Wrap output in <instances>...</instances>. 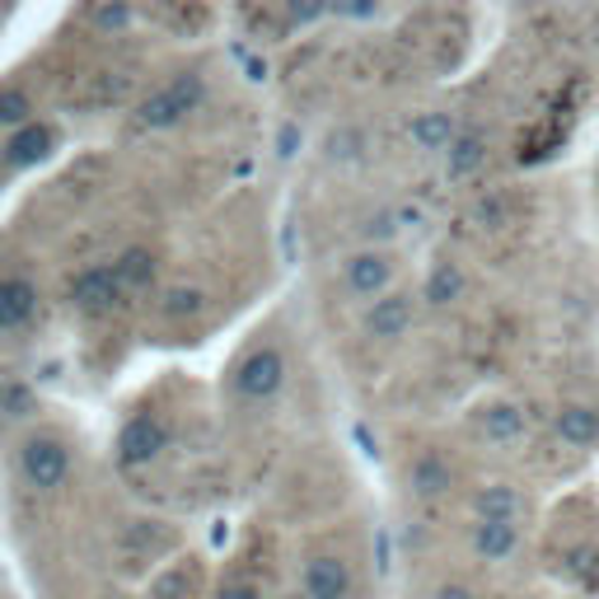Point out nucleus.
<instances>
[{"label":"nucleus","mask_w":599,"mask_h":599,"mask_svg":"<svg viewBox=\"0 0 599 599\" xmlns=\"http://www.w3.org/2000/svg\"><path fill=\"white\" fill-rule=\"evenodd\" d=\"M483 159H487V141L477 132H464L450 146V178H473L477 169H483Z\"/></svg>","instance_id":"obj_17"},{"label":"nucleus","mask_w":599,"mask_h":599,"mask_svg":"<svg viewBox=\"0 0 599 599\" xmlns=\"http://www.w3.org/2000/svg\"><path fill=\"white\" fill-rule=\"evenodd\" d=\"M483 435L492 445H511V441H521L525 435V412L515 408V403H492L483 412Z\"/></svg>","instance_id":"obj_14"},{"label":"nucleus","mask_w":599,"mask_h":599,"mask_svg":"<svg viewBox=\"0 0 599 599\" xmlns=\"http://www.w3.org/2000/svg\"><path fill=\"white\" fill-rule=\"evenodd\" d=\"M408 477H412V492H417V496H441V492H450V464H445L441 454H431V450L417 459Z\"/></svg>","instance_id":"obj_16"},{"label":"nucleus","mask_w":599,"mask_h":599,"mask_svg":"<svg viewBox=\"0 0 599 599\" xmlns=\"http://www.w3.org/2000/svg\"><path fill=\"white\" fill-rule=\"evenodd\" d=\"M150 272H155L150 249H127L123 258H117V276H123V286H127V291L146 286V282H150Z\"/></svg>","instance_id":"obj_21"},{"label":"nucleus","mask_w":599,"mask_h":599,"mask_svg":"<svg viewBox=\"0 0 599 599\" xmlns=\"http://www.w3.org/2000/svg\"><path fill=\"white\" fill-rule=\"evenodd\" d=\"M230 385H234V393L244 398V403H267V398H276V393H282V385H286V356L276 347L249 351L244 361L234 366Z\"/></svg>","instance_id":"obj_2"},{"label":"nucleus","mask_w":599,"mask_h":599,"mask_svg":"<svg viewBox=\"0 0 599 599\" xmlns=\"http://www.w3.org/2000/svg\"><path fill=\"white\" fill-rule=\"evenodd\" d=\"M318 14H328V6H291L286 10L291 24H309V19H318Z\"/></svg>","instance_id":"obj_25"},{"label":"nucleus","mask_w":599,"mask_h":599,"mask_svg":"<svg viewBox=\"0 0 599 599\" xmlns=\"http://www.w3.org/2000/svg\"><path fill=\"white\" fill-rule=\"evenodd\" d=\"M90 19H94V29H104V33H123L132 24V10L127 6H94Z\"/></svg>","instance_id":"obj_23"},{"label":"nucleus","mask_w":599,"mask_h":599,"mask_svg":"<svg viewBox=\"0 0 599 599\" xmlns=\"http://www.w3.org/2000/svg\"><path fill=\"white\" fill-rule=\"evenodd\" d=\"M48 150H52V127H43V123L19 127L6 141V159L14 169H29V165H38V159H48Z\"/></svg>","instance_id":"obj_11"},{"label":"nucleus","mask_w":599,"mask_h":599,"mask_svg":"<svg viewBox=\"0 0 599 599\" xmlns=\"http://www.w3.org/2000/svg\"><path fill=\"white\" fill-rule=\"evenodd\" d=\"M202 98H207V80L197 75V71H183V75H174L165 90H155L150 98H141V108H136V123L150 127V132L178 127L188 113L202 108Z\"/></svg>","instance_id":"obj_1"},{"label":"nucleus","mask_w":599,"mask_h":599,"mask_svg":"<svg viewBox=\"0 0 599 599\" xmlns=\"http://www.w3.org/2000/svg\"><path fill=\"white\" fill-rule=\"evenodd\" d=\"M435 599H473V590L469 586H441V590H435Z\"/></svg>","instance_id":"obj_27"},{"label":"nucleus","mask_w":599,"mask_h":599,"mask_svg":"<svg viewBox=\"0 0 599 599\" xmlns=\"http://www.w3.org/2000/svg\"><path fill=\"white\" fill-rule=\"evenodd\" d=\"M412 141H417V150H450L459 141L450 113H422V117H412Z\"/></svg>","instance_id":"obj_15"},{"label":"nucleus","mask_w":599,"mask_h":599,"mask_svg":"<svg viewBox=\"0 0 599 599\" xmlns=\"http://www.w3.org/2000/svg\"><path fill=\"white\" fill-rule=\"evenodd\" d=\"M393 230H398V211H375L370 221L361 225V234H366V239H389Z\"/></svg>","instance_id":"obj_24"},{"label":"nucleus","mask_w":599,"mask_h":599,"mask_svg":"<svg viewBox=\"0 0 599 599\" xmlns=\"http://www.w3.org/2000/svg\"><path fill=\"white\" fill-rule=\"evenodd\" d=\"M305 595L309 599H347L351 595V567L333 553H318L305 563Z\"/></svg>","instance_id":"obj_7"},{"label":"nucleus","mask_w":599,"mask_h":599,"mask_svg":"<svg viewBox=\"0 0 599 599\" xmlns=\"http://www.w3.org/2000/svg\"><path fill=\"white\" fill-rule=\"evenodd\" d=\"M459 295H464V272H459L454 263H435L431 276H427V300L435 309H445V305H454Z\"/></svg>","instance_id":"obj_18"},{"label":"nucleus","mask_w":599,"mask_h":599,"mask_svg":"<svg viewBox=\"0 0 599 599\" xmlns=\"http://www.w3.org/2000/svg\"><path fill=\"white\" fill-rule=\"evenodd\" d=\"M216 599H263V590H253V586H225Z\"/></svg>","instance_id":"obj_26"},{"label":"nucleus","mask_w":599,"mask_h":599,"mask_svg":"<svg viewBox=\"0 0 599 599\" xmlns=\"http://www.w3.org/2000/svg\"><path fill=\"white\" fill-rule=\"evenodd\" d=\"M123 295H127V286H123V276H117V263L85 267V272H80L75 282H71L75 309H85V314H104V309H113Z\"/></svg>","instance_id":"obj_5"},{"label":"nucleus","mask_w":599,"mask_h":599,"mask_svg":"<svg viewBox=\"0 0 599 599\" xmlns=\"http://www.w3.org/2000/svg\"><path fill=\"white\" fill-rule=\"evenodd\" d=\"M33 309H38L33 282H24V276H6V282H0V333L24 328L33 318Z\"/></svg>","instance_id":"obj_9"},{"label":"nucleus","mask_w":599,"mask_h":599,"mask_svg":"<svg viewBox=\"0 0 599 599\" xmlns=\"http://www.w3.org/2000/svg\"><path fill=\"white\" fill-rule=\"evenodd\" d=\"M202 305H207V295L197 286H169L159 295V314L165 318H192V314H202Z\"/></svg>","instance_id":"obj_19"},{"label":"nucleus","mask_w":599,"mask_h":599,"mask_svg":"<svg viewBox=\"0 0 599 599\" xmlns=\"http://www.w3.org/2000/svg\"><path fill=\"white\" fill-rule=\"evenodd\" d=\"M515 544H521V529L515 525L477 521V529H473V548H477V557H487V563H506V557L515 553Z\"/></svg>","instance_id":"obj_12"},{"label":"nucleus","mask_w":599,"mask_h":599,"mask_svg":"<svg viewBox=\"0 0 599 599\" xmlns=\"http://www.w3.org/2000/svg\"><path fill=\"white\" fill-rule=\"evenodd\" d=\"M165 445H169L165 417L141 412V417H132V422L123 427V435H117V464L141 469V464H150V459H159V450H165Z\"/></svg>","instance_id":"obj_4"},{"label":"nucleus","mask_w":599,"mask_h":599,"mask_svg":"<svg viewBox=\"0 0 599 599\" xmlns=\"http://www.w3.org/2000/svg\"><path fill=\"white\" fill-rule=\"evenodd\" d=\"M123 544L132 548V544H155V548H169L174 544V534L165 529V525H155V521H127V529H123Z\"/></svg>","instance_id":"obj_22"},{"label":"nucleus","mask_w":599,"mask_h":599,"mask_svg":"<svg viewBox=\"0 0 599 599\" xmlns=\"http://www.w3.org/2000/svg\"><path fill=\"white\" fill-rule=\"evenodd\" d=\"M473 511H477V521L515 525V521H521V511H525V502H521V492H515V487H506V483H487L483 492L473 496Z\"/></svg>","instance_id":"obj_10"},{"label":"nucleus","mask_w":599,"mask_h":599,"mask_svg":"<svg viewBox=\"0 0 599 599\" xmlns=\"http://www.w3.org/2000/svg\"><path fill=\"white\" fill-rule=\"evenodd\" d=\"M19 473H24V483L38 492L62 487L71 473V450L56 441V435H29L24 450H19Z\"/></svg>","instance_id":"obj_3"},{"label":"nucleus","mask_w":599,"mask_h":599,"mask_svg":"<svg viewBox=\"0 0 599 599\" xmlns=\"http://www.w3.org/2000/svg\"><path fill=\"white\" fill-rule=\"evenodd\" d=\"M557 435H563L567 445H595L599 441V412L595 408H581V403H571L557 412Z\"/></svg>","instance_id":"obj_13"},{"label":"nucleus","mask_w":599,"mask_h":599,"mask_svg":"<svg viewBox=\"0 0 599 599\" xmlns=\"http://www.w3.org/2000/svg\"><path fill=\"white\" fill-rule=\"evenodd\" d=\"M412 324V300L408 295H379L375 305L366 309V333L379 337V343H393V337H403Z\"/></svg>","instance_id":"obj_8"},{"label":"nucleus","mask_w":599,"mask_h":599,"mask_svg":"<svg viewBox=\"0 0 599 599\" xmlns=\"http://www.w3.org/2000/svg\"><path fill=\"white\" fill-rule=\"evenodd\" d=\"M33 123V98L24 90H0V127H29Z\"/></svg>","instance_id":"obj_20"},{"label":"nucleus","mask_w":599,"mask_h":599,"mask_svg":"<svg viewBox=\"0 0 599 599\" xmlns=\"http://www.w3.org/2000/svg\"><path fill=\"white\" fill-rule=\"evenodd\" d=\"M595 38H599V24H595Z\"/></svg>","instance_id":"obj_29"},{"label":"nucleus","mask_w":599,"mask_h":599,"mask_svg":"<svg viewBox=\"0 0 599 599\" xmlns=\"http://www.w3.org/2000/svg\"><path fill=\"white\" fill-rule=\"evenodd\" d=\"M291 146H295V127L282 132V155H291Z\"/></svg>","instance_id":"obj_28"},{"label":"nucleus","mask_w":599,"mask_h":599,"mask_svg":"<svg viewBox=\"0 0 599 599\" xmlns=\"http://www.w3.org/2000/svg\"><path fill=\"white\" fill-rule=\"evenodd\" d=\"M389 282H393V263H389V253L366 249V253L347 258V291H351V295L379 300V295L389 291Z\"/></svg>","instance_id":"obj_6"}]
</instances>
